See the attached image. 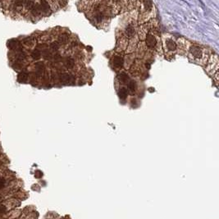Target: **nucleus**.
I'll return each instance as SVG.
<instances>
[{
  "label": "nucleus",
  "mask_w": 219,
  "mask_h": 219,
  "mask_svg": "<svg viewBox=\"0 0 219 219\" xmlns=\"http://www.w3.org/2000/svg\"><path fill=\"white\" fill-rule=\"evenodd\" d=\"M136 84L134 81H131L128 84V89H129L130 92H134L136 90Z\"/></svg>",
  "instance_id": "dca6fc26"
},
{
  "label": "nucleus",
  "mask_w": 219,
  "mask_h": 219,
  "mask_svg": "<svg viewBox=\"0 0 219 219\" xmlns=\"http://www.w3.org/2000/svg\"><path fill=\"white\" fill-rule=\"evenodd\" d=\"M64 64H65L66 67L68 69H72L74 67V66H75V60L73 59V58H68L66 59L65 62H64Z\"/></svg>",
  "instance_id": "f8f14e48"
},
{
  "label": "nucleus",
  "mask_w": 219,
  "mask_h": 219,
  "mask_svg": "<svg viewBox=\"0 0 219 219\" xmlns=\"http://www.w3.org/2000/svg\"><path fill=\"white\" fill-rule=\"evenodd\" d=\"M41 51L39 50L38 48H35L31 53V58H33L34 60H39V59H40V58H41Z\"/></svg>",
  "instance_id": "9b49d317"
},
{
  "label": "nucleus",
  "mask_w": 219,
  "mask_h": 219,
  "mask_svg": "<svg viewBox=\"0 0 219 219\" xmlns=\"http://www.w3.org/2000/svg\"><path fill=\"white\" fill-rule=\"evenodd\" d=\"M53 60L54 61H56V62H58V61H59L60 59H61V56L59 54H55L53 57Z\"/></svg>",
  "instance_id": "412c9836"
},
{
  "label": "nucleus",
  "mask_w": 219,
  "mask_h": 219,
  "mask_svg": "<svg viewBox=\"0 0 219 219\" xmlns=\"http://www.w3.org/2000/svg\"><path fill=\"white\" fill-rule=\"evenodd\" d=\"M127 94H128V91L126 88H121V89L119 90V93H118V95H119V98L122 100H125L127 99Z\"/></svg>",
  "instance_id": "ddd939ff"
},
{
  "label": "nucleus",
  "mask_w": 219,
  "mask_h": 219,
  "mask_svg": "<svg viewBox=\"0 0 219 219\" xmlns=\"http://www.w3.org/2000/svg\"><path fill=\"white\" fill-rule=\"evenodd\" d=\"M34 176H35V177L36 178H40V177H41L42 176H43V173H42L40 171H39V170H38V171H35Z\"/></svg>",
  "instance_id": "aec40b11"
},
{
  "label": "nucleus",
  "mask_w": 219,
  "mask_h": 219,
  "mask_svg": "<svg viewBox=\"0 0 219 219\" xmlns=\"http://www.w3.org/2000/svg\"><path fill=\"white\" fill-rule=\"evenodd\" d=\"M34 69H35V75L37 77H40L42 76V75L44 74V72L45 71V66L44 64V62H37L35 66H34Z\"/></svg>",
  "instance_id": "39448f33"
},
{
  "label": "nucleus",
  "mask_w": 219,
  "mask_h": 219,
  "mask_svg": "<svg viewBox=\"0 0 219 219\" xmlns=\"http://www.w3.org/2000/svg\"><path fill=\"white\" fill-rule=\"evenodd\" d=\"M67 41H68V34H62L58 38V42L62 45L66 44Z\"/></svg>",
  "instance_id": "4468645a"
},
{
  "label": "nucleus",
  "mask_w": 219,
  "mask_h": 219,
  "mask_svg": "<svg viewBox=\"0 0 219 219\" xmlns=\"http://www.w3.org/2000/svg\"><path fill=\"white\" fill-rule=\"evenodd\" d=\"M125 34L127 38H132L135 35V27L133 24L127 25V26L125 29Z\"/></svg>",
  "instance_id": "1a4fd4ad"
},
{
  "label": "nucleus",
  "mask_w": 219,
  "mask_h": 219,
  "mask_svg": "<svg viewBox=\"0 0 219 219\" xmlns=\"http://www.w3.org/2000/svg\"><path fill=\"white\" fill-rule=\"evenodd\" d=\"M4 185H5V180L4 178L0 177V189L4 188Z\"/></svg>",
  "instance_id": "6ab92c4d"
},
{
  "label": "nucleus",
  "mask_w": 219,
  "mask_h": 219,
  "mask_svg": "<svg viewBox=\"0 0 219 219\" xmlns=\"http://www.w3.org/2000/svg\"><path fill=\"white\" fill-rule=\"evenodd\" d=\"M118 79L120 80L122 82H127L129 79V76L127 75L126 72H122L121 74H119L118 75Z\"/></svg>",
  "instance_id": "2eb2a0df"
},
{
  "label": "nucleus",
  "mask_w": 219,
  "mask_h": 219,
  "mask_svg": "<svg viewBox=\"0 0 219 219\" xmlns=\"http://www.w3.org/2000/svg\"><path fill=\"white\" fill-rule=\"evenodd\" d=\"M189 56L191 60H194L195 62H201L203 58L205 57V51L200 45H192L189 50Z\"/></svg>",
  "instance_id": "f257e3e1"
},
{
  "label": "nucleus",
  "mask_w": 219,
  "mask_h": 219,
  "mask_svg": "<svg viewBox=\"0 0 219 219\" xmlns=\"http://www.w3.org/2000/svg\"><path fill=\"white\" fill-rule=\"evenodd\" d=\"M7 48L11 49V50H17V52L22 51V45L19 40H17V39H12L9 40L7 43Z\"/></svg>",
  "instance_id": "7ed1b4c3"
},
{
  "label": "nucleus",
  "mask_w": 219,
  "mask_h": 219,
  "mask_svg": "<svg viewBox=\"0 0 219 219\" xmlns=\"http://www.w3.org/2000/svg\"><path fill=\"white\" fill-rule=\"evenodd\" d=\"M163 47L165 51L168 52V53H175L177 48V45L176 44L175 40H172V38H164L163 39Z\"/></svg>",
  "instance_id": "f03ea898"
},
{
  "label": "nucleus",
  "mask_w": 219,
  "mask_h": 219,
  "mask_svg": "<svg viewBox=\"0 0 219 219\" xmlns=\"http://www.w3.org/2000/svg\"><path fill=\"white\" fill-rule=\"evenodd\" d=\"M59 80L63 84H68L72 80V76L69 73H62L59 75Z\"/></svg>",
  "instance_id": "6e6552de"
},
{
  "label": "nucleus",
  "mask_w": 219,
  "mask_h": 219,
  "mask_svg": "<svg viewBox=\"0 0 219 219\" xmlns=\"http://www.w3.org/2000/svg\"><path fill=\"white\" fill-rule=\"evenodd\" d=\"M50 48H51L53 51H58V49H59V45H58V42H53L51 45H50Z\"/></svg>",
  "instance_id": "f3484780"
},
{
  "label": "nucleus",
  "mask_w": 219,
  "mask_h": 219,
  "mask_svg": "<svg viewBox=\"0 0 219 219\" xmlns=\"http://www.w3.org/2000/svg\"><path fill=\"white\" fill-rule=\"evenodd\" d=\"M157 45V38L155 35L152 34H149L146 36V46L148 48L154 49Z\"/></svg>",
  "instance_id": "20e7f679"
},
{
  "label": "nucleus",
  "mask_w": 219,
  "mask_h": 219,
  "mask_svg": "<svg viewBox=\"0 0 219 219\" xmlns=\"http://www.w3.org/2000/svg\"><path fill=\"white\" fill-rule=\"evenodd\" d=\"M112 62H113V65L115 67H117V68H118V67H122L123 66L124 59L122 57L116 55V56H114V57H113Z\"/></svg>",
  "instance_id": "0eeeda50"
},
{
  "label": "nucleus",
  "mask_w": 219,
  "mask_h": 219,
  "mask_svg": "<svg viewBox=\"0 0 219 219\" xmlns=\"http://www.w3.org/2000/svg\"><path fill=\"white\" fill-rule=\"evenodd\" d=\"M29 79V73L27 71H21L18 75H17V81L21 84H25L27 82Z\"/></svg>",
  "instance_id": "423d86ee"
},
{
  "label": "nucleus",
  "mask_w": 219,
  "mask_h": 219,
  "mask_svg": "<svg viewBox=\"0 0 219 219\" xmlns=\"http://www.w3.org/2000/svg\"><path fill=\"white\" fill-rule=\"evenodd\" d=\"M12 68L15 70V71H20L21 69L23 68V62H21V61H17V60H15L12 63Z\"/></svg>",
  "instance_id": "9d476101"
},
{
  "label": "nucleus",
  "mask_w": 219,
  "mask_h": 219,
  "mask_svg": "<svg viewBox=\"0 0 219 219\" xmlns=\"http://www.w3.org/2000/svg\"><path fill=\"white\" fill-rule=\"evenodd\" d=\"M25 44L26 45H28V46H32V45H34V40H31V39L27 38V39L25 40Z\"/></svg>",
  "instance_id": "a211bd4d"
}]
</instances>
